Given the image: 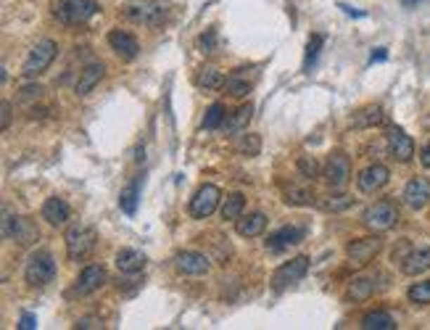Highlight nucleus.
I'll return each instance as SVG.
<instances>
[{
	"mask_svg": "<svg viewBox=\"0 0 430 330\" xmlns=\"http://www.w3.org/2000/svg\"><path fill=\"white\" fill-rule=\"evenodd\" d=\"M53 11V19H58L66 27H79V24H87L98 11V0H53L51 6Z\"/></svg>",
	"mask_w": 430,
	"mask_h": 330,
	"instance_id": "obj_1",
	"label": "nucleus"
},
{
	"mask_svg": "<svg viewBox=\"0 0 430 330\" xmlns=\"http://www.w3.org/2000/svg\"><path fill=\"white\" fill-rule=\"evenodd\" d=\"M66 256H69V262H82L87 259L93 249H96V230L93 227H87V225H74V227H69L66 230Z\"/></svg>",
	"mask_w": 430,
	"mask_h": 330,
	"instance_id": "obj_2",
	"label": "nucleus"
},
{
	"mask_svg": "<svg viewBox=\"0 0 430 330\" xmlns=\"http://www.w3.org/2000/svg\"><path fill=\"white\" fill-rule=\"evenodd\" d=\"M362 222H365V227H370L372 232H386L398 222V206L393 201H388V198L375 201L372 206H367L365 209Z\"/></svg>",
	"mask_w": 430,
	"mask_h": 330,
	"instance_id": "obj_3",
	"label": "nucleus"
},
{
	"mask_svg": "<svg viewBox=\"0 0 430 330\" xmlns=\"http://www.w3.org/2000/svg\"><path fill=\"white\" fill-rule=\"evenodd\" d=\"M56 53H58V45H56L53 40H40V43L30 51V55H27V61H24V66H22V74L27 79L40 77L45 69L53 64Z\"/></svg>",
	"mask_w": 430,
	"mask_h": 330,
	"instance_id": "obj_4",
	"label": "nucleus"
},
{
	"mask_svg": "<svg viewBox=\"0 0 430 330\" xmlns=\"http://www.w3.org/2000/svg\"><path fill=\"white\" fill-rule=\"evenodd\" d=\"M3 235L19 246H32L40 238V230L30 217H11L8 211L3 214Z\"/></svg>",
	"mask_w": 430,
	"mask_h": 330,
	"instance_id": "obj_5",
	"label": "nucleus"
},
{
	"mask_svg": "<svg viewBox=\"0 0 430 330\" xmlns=\"http://www.w3.org/2000/svg\"><path fill=\"white\" fill-rule=\"evenodd\" d=\"M56 277V262L48 251H37L30 256V262L24 267V280L30 286H48Z\"/></svg>",
	"mask_w": 430,
	"mask_h": 330,
	"instance_id": "obj_6",
	"label": "nucleus"
},
{
	"mask_svg": "<svg viewBox=\"0 0 430 330\" xmlns=\"http://www.w3.org/2000/svg\"><path fill=\"white\" fill-rule=\"evenodd\" d=\"M124 19L135 24H143V27H159V24L167 19V8L162 3H153V0H145V3H135V6H127L124 8Z\"/></svg>",
	"mask_w": 430,
	"mask_h": 330,
	"instance_id": "obj_7",
	"label": "nucleus"
},
{
	"mask_svg": "<svg viewBox=\"0 0 430 330\" xmlns=\"http://www.w3.org/2000/svg\"><path fill=\"white\" fill-rule=\"evenodd\" d=\"M106 280H108L106 267L90 264V267H85L79 272V277H77L72 291H69V296H90V293H96V291H100V288L106 286Z\"/></svg>",
	"mask_w": 430,
	"mask_h": 330,
	"instance_id": "obj_8",
	"label": "nucleus"
},
{
	"mask_svg": "<svg viewBox=\"0 0 430 330\" xmlns=\"http://www.w3.org/2000/svg\"><path fill=\"white\" fill-rule=\"evenodd\" d=\"M306 272H309V259H306V256H296V259L280 264L278 270H275V275H272V288H275V291H282V288H288V286H293V283L304 280Z\"/></svg>",
	"mask_w": 430,
	"mask_h": 330,
	"instance_id": "obj_9",
	"label": "nucleus"
},
{
	"mask_svg": "<svg viewBox=\"0 0 430 330\" xmlns=\"http://www.w3.org/2000/svg\"><path fill=\"white\" fill-rule=\"evenodd\" d=\"M322 177L333 190H341V187L348 183V177H351V159L346 154H341V151L330 154L327 156V161H325Z\"/></svg>",
	"mask_w": 430,
	"mask_h": 330,
	"instance_id": "obj_10",
	"label": "nucleus"
},
{
	"mask_svg": "<svg viewBox=\"0 0 430 330\" xmlns=\"http://www.w3.org/2000/svg\"><path fill=\"white\" fill-rule=\"evenodd\" d=\"M219 201H222V190L216 185H201L195 190V196L190 198V217L193 220H206V217H211L214 209L219 206Z\"/></svg>",
	"mask_w": 430,
	"mask_h": 330,
	"instance_id": "obj_11",
	"label": "nucleus"
},
{
	"mask_svg": "<svg viewBox=\"0 0 430 330\" xmlns=\"http://www.w3.org/2000/svg\"><path fill=\"white\" fill-rule=\"evenodd\" d=\"M380 249H383L380 235H367V238H356V241L348 243L346 246V256L356 267H365V264H370L380 253Z\"/></svg>",
	"mask_w": 430,
	"mask_h": 330,
	"instance_id": "obj_12",
	"label": "nucleus"
},
{
	"mask_svg": "<svg viewBox=\"0 0 430 330\" xmlns=\"http://www.w3.org/2000/svg\"><path fill=\"white\" fill-rule=\"evenodd\" d=\"M304 235H306L304 227H299V225H285V227H280V230H275L269 235L267 249L272 253H280L285 251V249H291V246H299L304 241Z\"/></svg>",
	"mask_w": 430,
	"mask_h": 330,
	"instance_id": "obj_13",
	"label": "nucleus"
},
{
	"mask_svg": "<svg viewBox=\"0 0 430 330\" xmlns=\"http://www.w3.org/2000/svg\"><path fill=\"white\" fill-rule=\"evenodd\" d=\"M388 148H391V156L396 161H401V164H407L409 159L415 156V140L404 130H398V127L388 130Z\"/></svg>",
	"mask_w": 430,
	"mask_h": 330,
	"instance_id": "obj_14",
	"label": "nucleus"
},
{
	"mask_svg": "<svg viewBox=\"0 0 430 330\" xmlns=\"http://www.w3.org/2000/svg\"><path fill=\"white\" fill-rule=\"evenodd\" d=\"M430 201V180L428 177H412L404 187V204L409 209H422Z\"/></svg>",
	"mask_w": 430,
	"mask_h": 330,
	"instance_id": "obj_15",
	"label": "nucleus"
},
{
	"mask_svg": "<svg viewBox=\"0 0 430 330\" xmlns=\"http://www.w3.org/2000/svg\"><path fill=\"white\" fill-rule=\"evenodd\" d=\"M108 45H111V51H114L119 58H124V61H132V58H138V53H140L138 40H135L129 32H124V29H111V32H108Z\"/></svg>",
	"mask_w": 430,
	"mask_h": 330,
	"instance_id": "obj_16",
	"label": "nucleus"
},
{
	"mask_svg": "<svg viewBox=\"0 0 430 330\" xmlns=\"http://www.w3.org/2000/svg\"><path fill=\"white\" fill-rule=\"evenodd\" d=\"M388 177H391L388 166L370 164L362 175L356 177V185H359V190H362V193H375V190H380V187L388 185Z\"/></svg>",
	"mask_w": 430,
	"mask_h": 330,
	"instance_id": "obj_17",
	"label": "nucleus"
},
{
	"mask_svg": "<svg viewBox=\"0 0 430 330\" xmlns=\"http://www.w3.org/2000/svg\"><path fill=\"white\" fill-rule=\"evenodd\" d=\"M174 267H177V272H183V275H206L211 264H209V259H206L204 253L180 251L174 256Z\"/></svg>",
	"mask_w": 430,
	"mask_h": 330,
	"instance_id": "obj_18",
	"label": "nucleus"
},
{
	"mask_svg": "<svg viewBox=\"0 0 430 330\" xmlns=\"http://www.w3.org/2000/svg\"><path fill=\"white\" fill-rule=\"evenodd\" d=\"M40 214H43V220L48 222V225H53V227H61V225H66V222H69V217H72V209H69V204H66L64 198L51 196V198H45V204H43V209H40Z\"/></svg>",
	"mask_w": 430,
	"mask_h": 330,
	"instance_id": "obj_19",
	"label": "nucleus"
},
{
	"mask_svg": "<svg viewBox=\"0 0 430 330\" xmlns=\"http://www.w3.org/2000/svg\"><path fill=\"white\" fill-rule=\"evenodd\" d=\"M430 270V249H415L401 259V272L409 277H417Z\"/></svg>",
	"mask_w": 430,
	"mask_h": 330,
	"instance_id": "obj_20",
	"label": "nucleus"
},
{
	"mask_svg": "<svg viewBox=\"0 0 430 330\" xmlns=\"http://www.w3.org/2000/svg\"><path fill=\"white\" fill-rule=\"evenodd\" d=\"M103 74H106V66L98 64V61H93V64H87L82 72H79V79H77L74 85V93L77 95H87L90 90L96 88L98 82L103 79Z\"/></svg>",
	"mask_w": 430,
	"mask_h": 330,
	"instance_id": "obj_21",
	"label": "nucleus"
},
{
	"mask_svg": "<svg viewBox=\"0 0 430 330\" xmlns=\"http://www.w3.org/2000/svg\"><path fill=\"white\" fill-rule=\"evenodd\" d=\"M145 253L135 251V249H122V251L117 253V267L122 275H135V272H140L143 267H145Z\"/></svg>",
	"mask_w": 430,
	"mask_h": 330,
	"instance_id": "obj_22",
	"label": "nucleus"
},
{
	"mask_svg": "<svg viewBox=\"0 0 430 330\" xmlns=\"http://www.w3.org/2000/svg\"><path fill=\"white\" fill-rule=\"evenodd\" d=\"M264 227H267V217H264L261 211H254V214L240 217V220L235 222V230L240 238H256V235L264 232Z\"/></svg>",
	"mask_w": 430,
	"mask_h": 330,
	"instance_id": "obj_23",
	"label": "nucleus"
},
{
	"mask_svg": "<svg viewBox=\"0 0 430 330\" xmlns=\"http://www.w3.org/2000/svg\"><path fill=\"white\" fill-rule=\"evenodd\" d=\"M140 180L143 177H132L127 185L122 187V193H119V206H122V211L124 214H135L138 211V204H140Z\"/></svg>",
	"mask_w": 430,
	"mask_h": 330,
	"instance_id": "obj_24",
	"label": "nucleus"
},
{
	"mask_svg": "<svg viewBox=\"0 0 430 330\" xmlns=\"http://www.w3.org/2000/svg\"><path fill=\"white\" fill-rule=\"evenodd\" d=\"M251 88H254V82L248 79L246 69H235V72L225 79V90L233 95V98H246L248 93H251Z\"/></svg>",
	"mask_w": 430,
	"mask_h": 330,
	"instance_id": "obj_25",
	"label": "nucleus"
},
{
	"mask_svg": "<svg viewBox=\"0 0 430 330\" xmlns=\"http://www.w3.org/2000/svg\"><path fill=\"white\" fill-rule=\"evenodd\" d=\"M251 117H254V106L248 103V106H240L237 111H233V114L225 119V124H222V127L227 130V135H237V132H243L248 127Z\"/></svg>",
	"mask_w": 430,
	"mask_h": 330,
	"instance_id": "obj_26",
	"label": "nucleus"
},
{
	"mask_svg": "<svg viewBox=\"0 0 430 330\" xmlns=\"http://www.w3.org/2000/svg\"><path fill=\"white\" fill-rule=\"evenodd\" d=\"M362 328L365 330H396V319L391 317L383 309H372L362 317Z\"/></svg>",
	"mask_w": 430,
	"mask_h": 330,
	"instance_id": "obj_27",
	"label": "nucleus"
},
{
	"mask_svg": "<svg viewBox=\"0 0 430 330\" xmlns=\"http://www.w3.org/2000/svg\"><path fill=\"white\" fill-rule=\"evenodd\" d=\"M282 201L288 206H312L314 204V193L309 187H299V185H282Z\"/></svg>",
	"mask_w": 430,
	"mask_h": 330,
	"instance_id": "obj_28",
	"label": "nucleus"
},
{
	"mask_svg": "<svg viewBox=\"0 0 430 330\" xmlns=\"http://www.w3.org/2000/svg\"><path fill=\"white\" fill-rule=\"evenodd\" d=\"M243 209H246V198L240 196V193H230V196L222 201V220L237 222L243 217Z\"/></svg>",
	"mask_w": 430,
	"mask_h": 330,
	"instance_id": "obj_29",
	"label": "nucleus"
},
{
	"mask_svg": "<svg viewBox=\"0 0 430 330\" xmlns=\"http://www.w3.org/2000/svg\"><path fill=\"white\" fill-rule=\"evenodd\" d=\"M195 85L204 90H216V88H225V77L222 72L214 69V66H204L198 74H195Z\"/></svg>",
	"mask_w": 430,
	"mask_h": 330,
	"instance_id": "obj_30",
	"label": "nucleus"
},
{
	"mask_svg": "<svg viewBox=\"0 0 430 330\" xmlns=\"http://www.w3.org/2000/svg\"><path fill=\"white\" fill-rule=\"evenodd\" d=\"M372 291H375V280L372 277H354L348 283V298H354V301H367V298L372 296Z\"/></svg>",
	"mask_w": 430,
	"mask_h": 330,
	"instance_id": "obj_31",
	"label": "nucleus"
},
{
	"mask_svg": "<svg viewBox=\"0 0 430 330\" xmlns=\"http://www.w3.org/2000/svg\"><path fill=\"white\" fill-rule=\"evenodd\" d=\"M354 204V198L351 196H346V193H330V196H325V198H320L317 201V206L322 211H346L348 206Z\"/></svg>",
	"mask_w": 430,
	"mask_h": 330,
	"instance_id": "obj_32",
	"label": "nucleus"
},
{
	"mask_svg": "<svg viewBox=\"0 0 430 330\" xmlns=\"http://www.w3.org/2000/svg\"><path fill=\"white\" fill-rule=\"evenodd\" d=\"M383 121V111L377 109V106H367V109L356 111L354 114V127L359 130H367V127H375Z\"/></svg>",
	"mask_w": 430,
	"mask_h": 330,
	"instance_id": "obj_33",
	"label": "nucleus"
},
{
	"mask_svg": "<svg viewBox=\"0 0 430 330\" xmlns=\"http://www.w3.org/2000/svg\"><path fill=\"white\" fill-rule=\"evenodd\" d=\"M225 119H227L225 106H222V103H211L209 111H206V117H204V127L206 130H216V127L225 124Z\"/></svg>",
	"mask_w": 430,
	"mask_h": 330,
	"instance_id": "obj_34",
	"label": "nucleus"
},
{
	"mask_svg": "<svg viewBox=\"0 0 430 330\" xmlns=\"http://www.w3.org/2000/svg\"><path fill=\"white\" fill-rule=\"evenodd\" d=\"M407 296L412 304H430V280H425V283H415V286L407 291Z\"/></svg>",
	"mask_w": 430,
	"mask_h": 330,
	"instance_id": "obj_35",
	"label": "nucleus"
},
{
	"mask_svg": "<svg viewBox=\"0 0 430 330\" xmlns=\"http://www.w3.org/2000/svg\"><path fill=\"white\" fill-rule=\"evenodd\" d=\"M237 151L243 156H259V151H261V138L259 135H243L237 140Z\"/></svg>",
	"mask_w": 430,
	"mask_h": 330,
	"instance_id": "obj_36",
	"label": "nucleus"
},
{
	"mask_svg": "<svg viewBox=\"0 0 430 330\" xmlns=\"http://www.w3.org/2000/svg\"><path fill=\"white\" fill-rule=\"evenodd\" d=\"M325 37L322 34H312L309 37V45H306V58H304V69H309V66L317 61V55H320V48H322Z\"/></svg>",
	"mask_w": 430,
	"mask_h": 330,
	"instance_id": "obj_37",
	"label": "nucleus"
},
{
	"mask_svg": "<svg viewBox=\"0 0 430 330\" xmlns=\"http://www.w3.org/2000/svg\"><path fill=\"white\" fill-rule=\"evenodd\" d=\"M296 166H299V172H301L306 180H314V177H320V166H317V161H314V156H299Z\"/></svg>",
	"mask_w": 430,
	"mask_h": 330,
	"instance_id": "obj_38",
	"label": "nucleus"
},
{
	"mask_svg": "<svg viewBox=\"0 0 430 330\" xmlns=\"http://www.w3.org/2000/svg\"><path fill=\"white\" fill-rule=\"evenodd\" d=\"M40 95H43V88H40V85H27V88L22 90L19 100H22V103H30V100H40Z\"/></svg>",
	"mask_w": 430,
	"mask_h": 330,
	"instance_id": "obj_39",
	"label": "nucleus"
},
{
	"mask_svg": "<svg viewBox=\"0 0 430 330\" xmlns=\"http://www.w3.org/2000/svg\"><path fill=\"white\" fill-rule=\"evenodd\" d=\"M214 40H216L214 29H209L206 34H201V37H198V48H201L204 53H211V48H214Z\"/></svg>",
	"mask_w": 430,
	"mask_h": 330,
	"instance_id": "obj_40",
	"label": "nucleus"
},
{
	"mask_svg": "<svg viewBox=\"0 0 430 330\" xmlns=\"http://www.w3.org/2000/svg\"><path fill=\"white\" fill-rule=\"evenodd\" d=\"M74 328H79V330H93V328H103V322H100L98 317H79V319H77Z\"/></svg>",
	"mask_w": 430,
	"mask_h": 330,
	"instance_id": "obj_41",
	"label": "nucleus"
},
{
	"mask_svg": "<svg viewBox=\"0 0 430 330\" xmlns=\"http://www.w3.org/2000/svg\"><path fill=\"white\" fill-rule=\"evenodd\" d=\"M0 111H3V117H0V127H3V130H8V124H11V103H8V100H3Z\"/></svg>",
	"mask_w": 430,
	"mask_h": 330,
	"instance_id": "obj_42",
	"label": "nucleus"
},
{
	"mask_svg": "<svg viewBox=\"0 0 430 330\" xmlns=\"http://www.w3.org/2000/svg\"><path fill=\"white\" fill-rule=\"evenodd\" d=\"M19 328H22V330H34V328H37V317H34V315H24L22 322H19Z\"/></svg>",
	"mask_w": 430,
	"mask_h": 330,
	"instance_id": "obj_43",
	"label": "nucleus"
},
{
	"mask_svg": "<svg viewBox=\"0 0 430 330\" xmlns=\"http://www.w3.org/2000/svg\"><path fill=\"white\" fill-rule=\"evenodd\" d=\"M419 161H422V166H425V169H430V143L422 148V156H419Z\"/></svg>",
	"mask_w": 430,
	"mask_h": 330,
	"instance_id": "obj_44",
	"label": "nucleus"
},
{
	"mask_svg": "<svg viewBox=\"0 0 430 330\" xmlns=\"http://www.w3.org/2000/svg\"><path fill=\"white\" fill-rule=\"evenodd\" d=\"M338 8H344V11L348 13V16H359V19H362V16H365V11H354V8H351V6H346V3H341V6H338Z\"/></svg>",
	"mask_w": 430,
	"mask_h": 330,
	"instance_id": "obj_45",
	"label": "nucleus"
},
{
	"mask_svg": "<svg viewBox=\"0 0 430 330\" xmlns=\"http://www.w3.org/2000/svg\"><path fill=\"white\" fill-rule=\"evenodd\" d=\"M386 48H377L375 53H372V58H370V61H372V64H375V61H383V58H386Z\"/></svg>",
	"mask_w": 430,
	"mask_h": 330,
	"instance_id": "obj_46",
	"label": "nucleus"
},
{
	"mask_svg": "<svg viewBox=\"0 0 430 330\" xmlns=\"http://www.w3.org/2000/svg\"><path fill=\"white\" fill-rule=\"evenodd\" d=\"M419 3H422V0H401L404 8H415V6H419Z\"/></svg>",
	"mask_w": 430,
	"mask_h": 330,
	"instance_id": "obj_47",
	"label": "nucleus"
}]
</instances>
